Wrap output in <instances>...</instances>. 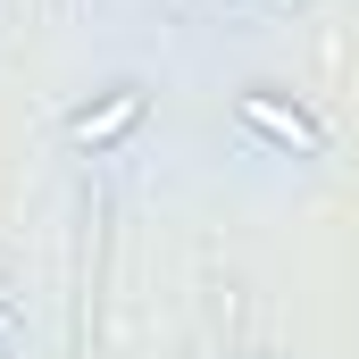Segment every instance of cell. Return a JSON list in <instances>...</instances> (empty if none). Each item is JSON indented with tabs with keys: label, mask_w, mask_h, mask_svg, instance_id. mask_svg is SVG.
<instances>
[{
	"label": "cell",
	"mask_w": 359,
	"mask_h": 359,
	"mask_svg": "<svg viewBox=\"0 0 359 359\" xmlns=\"http://www.w3.org/2000/svg\"><path fill=\"white\" fill-rule=\"evenodd\" d=\"M234 109H243V126H251L259 142H276V151H292V159H318V151H326V126H318L309 109L276 100V92H243Z\"/></svg>",
	"instance_id": "6da1fadb"
},
{
	"label": "cell",
	"mask_w": 359,
	"mask_h": 359,
	"mask_svg": "<svg viewBox=\"0 0 359 359\" xmlns=\"http://www.w3.org/2000/svg\"><path fill=\"white\" fill-rule=\"evenodd\" d=\"M134 126H142V92H134V84H117L109 100H92V109H76V126H67V134H76L84 151H109V142H126Z\"/></svg>",
	"instance_id": "7a4b0ae2"
},
{
	"label": "cell",
	"mask_w": 359,
	"mask_h": 359,
	"mask_svg": "<svg viewBox=\"0 0 359 359\" xmlns=\"http://www.w3.org/2000/svg\"><path fill=\"white\" fill-rule=\"evenodd\" d=\"M8 326H17V318H8V309H0V343H8Z\"/></svg>",
	"instance_id": "3957f363"
}]
</instances>
